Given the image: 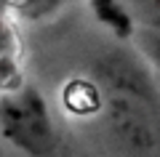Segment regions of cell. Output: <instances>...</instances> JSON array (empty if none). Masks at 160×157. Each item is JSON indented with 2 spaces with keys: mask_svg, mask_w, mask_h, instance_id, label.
Here are the masks:
<instances>
[{
  "mask_svg": "<svg viewBox=\"0 0 160 157\" xmlns=\"http://www.w3.org/2000/svg\"><path fill=\"white\" fill-rule=\"evenodd\" d=\"M51 43L38 85L80 146L96 157H160V83L133 40L96 29Z\"/></svg>",
  "mask_w": 160,
  "mask_h": 157,
  "instance_id": "cell-1",
  "label": "cell"
},
{
  "mask_svg": "<svg viewBox=\"0 0 160 157\" xmlns=\"http://www.w3.org/2000/svg\"><path fill=\"white\" fill-rule=\"evenodd\" d=\"M0 136L27 157H56L67 139L43 88L32 80H19L0 93Z\"/></svg>",
  "mask_w": 160,
  "mask_h": 157,
  "instance_id": "cell-2",
  "label": "cell"
},
{
  "mask_svg": "<svg viewBox=\"0 0 160 157\" xmlns=\"http://www.w3.org/2000/svg\"><path fill=\"white\" fill-rule=\"evenodd\" d=\"M91 6V19L93 27L102 32L112 35L118 40H131L133 37V24L128 19V11L123 6V0H88Z\"/></svg>",
  "mask_w": 160,
  "mask_h": 157,
  "instance_id": "cell-3",
  "label": "cell"
},
{
  "mask_svg": "<svg viewBox=\"0 0 160 157\" xmlns=\"http://www.w3.org/2000/svg\"><path fill=\"white\" fill-rule=\"evenodd\" d=\"M69 0H3L0 6L11 19L24 24H48L67 8Z\"/></svg>",
  "mask_w": 160,
  "mask_h": 157,
  "instance_id": "cell-4",
  "label": "cell"
},
{
  "mask_svg": "<svg viewBox=\"0 0 160 157\" xmlns=\"http://www.w3.org/2000/svg\"><path fill=\"white\" fill-rule=\"evenodd\" d=\"M133 29L160 32V0H123Z\"/></svg>",
  "mask_w": 160,
  "mask_h": 157,
  "instance_id": "cell-5",
  "label": "cell"
},
{
  "mask_svg": "<svg viewBox=\"0 0 160 157\" xmlns=\"http://www.w3.org/2000/svg\"><path fill=\"white\" fill-rule=\"evenodd\" d=\"M131 40H133V45L139 48V53L144 56V61L149 64V69L155 72V77L160 83V32H142V29H136Z\"/></svg>",
  "mask_w": 160,
  "mask_h": 157,
  "instance_id": "cell-6",
  "label": "cell"
},
{
  "mask_svg": "<svg viewBox=\"0 0 160 157\" xmlns=\"http://www.w3.org/2000/svg\"><path fill=\"white\" fill-rule=\"evenodd\" d=\"M0 56H16V35H13L11 16L0 6Z\"/></svg>",
  "mask_w": 160,
  "mask_h": 157,
  "instance_id": "cell-7",
  "label": "cell"
},
{
  "mask_svg": "<svg viewBox=\"0 0 160 157\" xmlns=\"http://www.w3.org/2000/svg\"><path fill=\"white\" fill-rule=\"evenodd\" d=\"M22 80V72L16 67V56H0V93Z\"/></svg>",
  "mask_w": 160,
  "mask_h": 157,
  "instance_id": "cell-8",
  "label": "cell"
},
{
  "mask_svg": "<svg viewBox=\"0 0 160 157\" xmlns=\"http://www.w3.org/2000/svg\"><path fill=\"white\" fill-rule=\"evenodd\" d=\"M56 157H96V155H91V152L83 149V146H69L67 139H64V144H62V149L56 152Z\"/></svg>",
  "mask_w": 160,
  "mask_h": 157,
  "instance_id": "cell-9",
  "label": "cell"
}]
</instances>
